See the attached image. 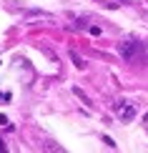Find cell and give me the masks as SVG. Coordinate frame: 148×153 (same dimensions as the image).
Listing matches in <instances>:
<instances>
[{"instance_id": "5b68a950", "label": "cell", "mask_w": 148, "mask_h": 153, "mask_svg": "<svg viewBox=\"0 0 148 153\" xmlns=\"http://www.w3.org/2000/svg\"><path fill=\"white\" fill-rule=\"evenodd\" d=\"M0 151H5V146H3V141H0Z\"/></svg>"}, {"instance_id": "277c9868", "label": "cell", "mask_w": 148, "mask_h": 153, "mask_svg": "<svg viewBox=\"0 0 148 153\" xmlns=\"http://www.w3.org/2000/svg\"><path fill=\"white\" fill-rule=\"evenodd\" d=\"M0 126H3V128H8V131H13V123H10L5 116H0Z\"/></svg>"}, {"instance_id": "3957f363", "label": "cell", "mask_w": 148, "mask_h": 153, "mask_svg": "<svg viewBox=\"0 0 148 153\" xmlns=\"http://www.w3.org/2000/svg\"><path fill=\"white\" fill-rule=\"evenodd\" d=\"M70 58H73L75 68H80V71H83V68H86V63H83V60H80V58H78V55H75V53H70Z\"/></svg>"}, {"instance_id": "7a4b0ae2", "label": "cell", "mask_w": 148, "mask_h": 153, "mask_svg": "<svg viewBox=\"0 0 148 153\" xmlns=\"http://www.w3.org/2000/svg\"><path fill=\"white\" fill-rule=\"evenodd\" d=\"M115 113H118L120 120H133L136 118V105L128 103V100H120V103H115Z\"/></svg>"}, {"instance_id": "6da1fadb", "label": "cell", "mask_w": 148, "mask_h": 153, "mask_svg": "<svg viewBox=\"0 0 148 153\" xmlns=\"http://www.w3.org/2000/svg\"><path fill=\"white\" fill-rule=\"evenodd\" d=\"M118 53L123 55V60L133 63L136 58H143V45H141L138 40H123V43L118 45Z\"/></svg>"}, {"instance_id": "8992f818", "label": "cell", "mask_w": 148, "mask_h": 153, "mask_svg": "<svg viewBox=\"0 0 148 153\" xmlns=\"http://www.w3.org/2000/svg\"><path fill=\"white\" fill-rule=\"evenodd\" d=\"M146 120H148V113H146Z\"/></svg>"}]
</instances>
